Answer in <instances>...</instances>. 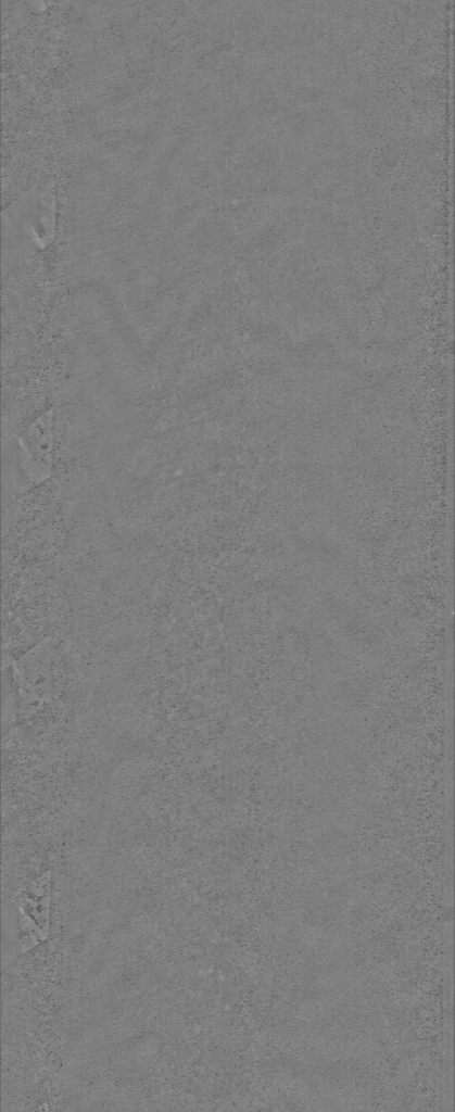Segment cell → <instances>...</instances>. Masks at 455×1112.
Instances as JSON below:
<instances>
[{"label":"cell","mask_w":455,"mask_h":1112,"mask_svg":"<svg viewBox=\"0 0 455 1112\" xmlns=\"http://www.w3.org/2000/svg\"><path fill=\"white\" fill-rule=\"evenodd\" d=\"M21 468L29 485L47 480L53 468V410L49 409L16 435Z\"/></svg>","instance_id":"cell-2"},{"label":"cell","mask_w":455,"mask_h":1112,"mask_svg":"<svg viewBox=\"0 0 455 1112\" xmlns=\"http://www.w3.org/2000/svg\"><path fill=\"white\" fill-rule=\"evenodd\" d=\"M56 666V648L50 640L37 644L10 665L20 716L27 718L52 700Z\"/></svg>","instance_id":"cell-1"}]
</instances>
